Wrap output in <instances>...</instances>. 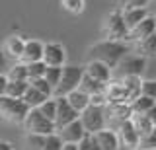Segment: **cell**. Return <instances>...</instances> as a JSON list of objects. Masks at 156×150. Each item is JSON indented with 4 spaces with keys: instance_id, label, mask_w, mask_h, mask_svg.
<instances>
[{
    "instance_id": "35",
    "label": "cell",
    "mask_w": 156,
    "mask_h": 150,
    "mask_svg": "<svg viewBox=\"0 0 156 150\" xmlns=\"http://www.w3.org/2000/svg\"><path fill=\"white\" fill-rule=\"evenodd\" d=\"M150 0H119L121 10H135V8H146Z\"/></svg>"
},
{
    "instance_id": "21",
    "label": "cell",
    "mask_w": 156,
    "mask_h": 150,
    "mask_svg": "<svg viewBox=\"0 0 156 150\" xmlns=\"http://www.w3.org/2000/svg\"><path fill=\"white\" fill-rule=\"evenodd\" d=\"M146 18H148V12H146V8H135V10H123V20L127 23V27H129V31L136 27L140 22H144Z\"/></svg>"
},
{
    "instance_id": "24",
    "label": "cell",
    "mask_w": 156,
    "mask_h": 150,
    "mask_svg": "<svg viewBox=\"0 0 156 150\" xmlns=\"http://www.w3.org/2000/svg\"><path fill=\"white\" fill-rule=\"evenodd\" d=\"M49 99V96H45V94H41L39 90H35L33 86H29V90L26 92V96H23V101L29 105L31 109H37V107H41L43 103Z\"/></svg>"
},
{
    "instance_id": "12",
    "label": "cell",
    "mask_w": 156,
    "mask_h": 150,
    "mask_svg": "<svg viewBox=\"0 0 156 150\" xmlns=\"http://www.w3.org/2000/svg\"><path fill=\"white\" fill-rule=\"evenodd\" d=\"M117 134H119V140H121V146L125 148H131V150H139V144H140V134L136 133L135 125L131 121H125L119 129H117Z\"/></svg>"
},
{
    "instance_id": "41",
    "label": "cell",
    "mask_w": 156,
    "mask_h": 150,
    "mask_svg": "<svg viewBox=\"0 0 156 150\" xmlns=\"http://www.w3.org/2000/svg\"><path fill=\"white\" fill-rule=\"evenodd\" d=\"M152 150H156V148H152Z\"/></svg>"
},
{
    "instance_id": "7",
    "label": "cell",
    "mask_w": 156,
    "mask_h": 150,
    "mask_svg": "<svg viewBox=\"0 0 156 150\" xmlns=\"http://www.w3.org/2000/svg\"><path fill=\"white\" fill-rule=\"evenodd\" d=\"M146 68V59L140 55H127L117 66V76L127 78V76H143Z\"/></svg>"
},
{
    "instance_id": "23",
    "label": "cell",
    "mask_w": 156,
    "mask_h": 150,
    "mask_svg": "<svg viewBox=\"0 0 156 150\" xmlns=\"http://www.w3.org/2000/svg\"><path fill=\"white\" fill-rule=\"evenodd\" d=\"M105 88H107V84H101V82H98L96 78H92V76L84 74L82 84H80V88H78V90L86 92L88 96H94V94H101V92H105Z\"/></svg>"
},
{
    "instance_id": "8",
    "label": "cell",
    "mask_w": 156,
    "mask_h": 150,
    "mask_svg": "<svg viewBox=\"0 0 156 150\" xmlns=\"http://www.w3.org/2000/svg\"><path fill=\"white\" fill-rule=\"evenodd\" d=\"M105 96H107V105H117V103H131V96H129V90H127L125 82L123 80H113L107 84L105 88Z\"/></svg>"
},
{
    "instance_id": "32",
    "label": "cell",
    "mask_w": 156,
    "mask_h": 150,
    "mask_svg": "<svg viewBox=\"0 0 156 150\" xmlns=\"http://www.w3.org/2000/svg\"><path fill=\"white\" fill-rule=\"evenodd\" d=\"M61 4H62V8L70 14H82L84 12V6H86L84 0H61Z\"/></svg>"
},
{
    "instance_id": "31",
    "label": "cell",
    "mask_w": 156,
    "mask_h": 150,
    "mask_svg": "<svg viewBox=\"0 0 156 150\" xmlns=\"http://www.w3.org/2000/svg\"><path fill=\"white\" fill-rule=\"evenodd\" d=\"M27 70H29V80H37V78H45V72H47V65L43 61L39 62H31L27 65Z\"/></svg>"
},
{
    "instance_id": "14",
    "label": "cell",
    "mask_w": 156,
    "mask_h": 150,
    "mask_svg": "<svg viewBox=\"0 0 156 150\" xmlns=\"http://www.w3.org/2000/svg\"><path fill=\"white\" fill-rule=\"evenodd\" d=\"M66 53L61 43H45V55H43V62L47 66H65Z\"/></svg>"
},
{
    "instance_id": "4",
    "label": "cell",
    "mask_w": 156,
    "mask_h": 150,
    "mask_svg": "<svg viewBox=\"0 0 156 150\" xmlns=\"http://www.w3.org/2000/svg\"><path fill=\"white\" fill-rule=\"evenodd\" d=\"M86 74L84 66H76V65H65L62 66V78L61 84L55 90V98H66L68 94H72L74 90L80 88L82 78Z\"/></svg>"
},
{
    "instance_id": "25",
    "label": "cell",
    "mask_w": 156,
    "mask_h": 150,
    "mask_svg": "<svg viewBox=\"0 0 156 150\" xmlns=\"http://www.w3.org/2000/svg\"><path fill=\"white\" fill-rule=\"evenodd\" d=\"M136 53L144 59L148 57H156V33H152L150 37L143 39L140 43H136Z\"/></svg>"
},
{
    "instance_id": "13",
    "label": "cell",
    "mask_w": 156,
    "mask_h": 150,
    "mask_svg": "<svg viewBox=\"0 0 156 150\" xmlns=\"http://www.w3.org/2000/svg\"><path fill=\"white\" fill-rule=\"evenodd\" d=\"M105 113H107V117H109V121H113V123H115V131H117L121 125L125 123V121H131V117H133V107H131V103L107 105Z\"/></svg>"
},
{
    "instance_id": "26",
    "label": "cell",
    "mask_w": 156,
    "mask_h": 150,
    "mask_svg": "<svg viewBox=\"0 0 156 150\" xmlns=\"http://www.w3.org/2000/svg\"><path fill=\"white\" fill-rule=\"evenodd\" d=\"M45 140H47L45 134L26 133V138H23V142H26V150H43V146H45Z\"/></svg>"
},
{
    "instance_id": "18",
    "label": "cell",
    "mask_w": 156,
    "mask_h": 150,
    "mask_svg": "<svg viewBox=\"0 0 156 150\" xmlns=\"http://www.w3.org/2000/svg\"><path fill=\"white\" fill-rule=\"evenodd\" d=\"M23 49H26V41H23L20 35H10L8 39L4 41V55H6L8 59L22 61Z\"/></svg>"
},
{
    "instance_id": "9",
    "label": "cell",
    "mask_w": 156,
    "mask_h": 150,
    "mask_svg": "<svg viewBox=\"0 0 156 150\" xmlns=\"http://www.w3.org/2000/svg\"><path fill=\"white\" fill-rule=\"evenodd\" d=\"M58 101V109H57V119H55V125H57V131L70 125L72 121L80 119V113L70 105V101L66 98H57Z\"/></svg>"
},
{
    "instance_id": "28",
    "label": "cell",
    "mask_w": 156,
    "mask_h": 150,
    "mask_svg": "<svg viewBox=\"0 0 156 150\" xmlns=\"http://www.w3.org/2000/svg\"><path fill=\"white\" fill-rule=\"evenodd\" d=\"M156 101L152 98H146V96H139L133 103H131V107H133V113H148L150 109L154 107Z\"/></svg>"
},
{
    "instance_id": "20",
    "label": "cell",
    "mask_w": 156,
    "mask_h": 150,
    "mask_svg": "<svg viewBox=\"0 0 156 150\" xmlns=\"http://www.w3.org/2000/svg\"><path fill=\"white\" fill-rule=\"evenodd\" d=\"M131 123L135 125V129H136V133L140 134V138L146 137V134L152 131L156 125L150 121V117L146 113H133V117H131Z\"/></svg>"
},
{
    "instance_id": "39",
    "label": "cell",
    "mask_w": 156,
    "mask_h": 150,
    "mask_svg": "<svg viewBox=\"0 0 156 150\" xmlns=\"http://www.w3.org/2000/svg\"><path fill=\"white\" fill-rule=\"evenodd\" d=\"M146 115H148V117H150V121H152V123L156 125V103H154V107L150 109V111H148V113H146Z\"/></svg>"
},
{
    "instance_id": "6",
    "label": "cell",
    "mask_w": 156,
    "mask_h": 150,
    "mask_svg": "<svg viewBox=\"0 0 156 150\" xmlns=\"http://www.w3.org/2000/svg\"><path fill=\"white\" fill-rule=\"evenodd\" d=\"M80 121L84 125L88 134H96L100 131L105 129V121H107V113L105 107H96V105H90L86 111L80 113Z\"/></svg>"
},
{
    "instance_id": "3",
    "label": "cell",
    "mask_w": 156,
    "mask_h": 150,
    "mask_svg": "<svg viewBox=\"0 0 156 150\" xmlns=\"http://www.w3.org/2000/svg\"><path fill=\"white\" fill-rule=\"evenodd\" d=\"M31 107L26 103L23 99L18 98H10V96H0V113L8 123H16V125H23L29 115Z\"/></svg>"
},
{
    "instance_id": "11",
    "label": "cell",
    "mask_w": 156,
    "mask_h": 150,
    "mask_svg": "<svg viewBox=\"0 0 156 150\" xmlns=\"http://www.w3.org/2000/svg\"><path fill=\"white\" fill-rule=\"evenodd\" d=\"M57 133L61 134V138L65 140V142H74V144H80L82 140L88 137V133H86V129H84V125H82L80 119H76V121H72L70 125L58 129Z\"/></svg>"
},
{
    "instance_id": "10",
    "label": "cell",
    "mask_w": 156,
    "mask_h": 150,
    "mask_svg": "<svg viewBox=\"0 0 156 150\" xmlns=\"http://www.w3.org/2000/svg\"><path fill=\"white\" fill-rule=\"evenodd\" d=\"M152 33H156V18L154 16H148L144 22H140L136 27L129 31L127 35V43H140L143 39L150 37Z\"/></svg>"
},
{
    "instance_id": "29",
    "label": "cell",
    "mask_w": 156,
    "mask_h": 150,
    "mask_svg": "<svg viewBox=\"0 0 156 150\" xmlns=\"http://www.w3.org/2000/svg\"><path fill=\"white\" fill-rule=\"evenodd\" d=\"M39 111H41L43 115H45L47 119H51V121H55L57 119V109H58V101L57 98H49L45 103L41 105V107H37Z\"/></svg>"
},
{
    "instance_id": "17",
    "label": "cell",
    "mask_w": 156,
    "mask_h": 150,
    "mask_svg": "<svg viewBox=\"0 0 156 150\" xmlns=\"http://www.w3.org/2000/svg\"><path fill=\"white\" fill-rule=\"evenodd\" d=\"M92 137L101 146V150H119L121 148V140H119V134H117L115 129H104L100 133L92 134Z\"/></svg>"
},
{
    "instance_id": "34",
    "label": "cell",
    "mask_w": 156,
    "mask_h": 150,
    "mask_svg": "<svg viewBox=\"0 0 156 150\" xmlns=\"http://www.w3.org/2000/svg\"><path fill=\"white\" fill-rule=\"evenodd\" d=\"M152 148H156V127L146 137L140 138V144H139V150H152Z\"/></svg>"
},
{
    "instance_id": "22",
    "label": "cell",
    "mask_w": 156,
    "mask_h": 150,
    "mask_svg": "<svg viewBox=\"0 0 156 150\" xmlns=\"http://www.w3.org/2000/svg\"><path fill=\"white\" fill-rule=\"evenodd\" d=\"M27 90H29V82H22V80H10L2 96H10V98L23 99V96H26V92H27Z\"/></svg>"
},
{
    "instance_id": "37",
    "label": "cell",
    "mask_w": 156,
    "mask_h": 150,
    "mask_svg": "<svg viewBox=\"0 0 156 150\" xmlns=\"http://www.w3.org/2000/svg\"><path fill=\"white\" fill-rule=\"evenodd\" d=\"M80 150H101V146L94 140V137H92V134H88V137L80 142Z\"/></svg>"
},
{
    "instance_id": "15",
    "label": "cell",
    "mask_w": 156,
    "mask_h": 150,
    "mask_svg": "<svg viewBox=\"0 0 156 150\" xmlns=\"http://www.w3.org/2000/svg\"><path fill=\"white\" fill-rule=\"evenodd\" d=\"M84 68H86V74H88V76L96 78L98 82H101V84H109V82H111V70H113V68H109L105 62L88 61Z\"/></svg>"
},
{
    "instance_id": "2",
    "label": "cell",
    "mask_w": 156,
    "mask_h": 150,
    "mask_svg": "<svg viewBox=\"0 0 156 150\" xmlns=\"http://www.w3.org/2000/svg\"><path fill=\"white\" fill-rule=\"evenodd\" d=\"M129 35V27L123 20V10H113L105 16L104 23H101V37L107 41H125Z\"/></svg>"
},
{
    "instance_id": "40",
    "label": "cell",
    "mask_w": 156,
    "mask_h": 150,
    "mask_svg": "<svg viewBox=\"0 0 156 150\" xmlns=\"http://www.w3.org/2000/svg\"><path fill=\"white\" fill-rule=\"evenodd\" d=\"M0 150H14V146L8 142V140H2V142H0Z\"/></svg>"
},
{
    "instance_id": "1",
    "label": "cell",
    "mask_w": 156,
    "mask_h": 150,
    "mask_svg": "<svg viewBox=\"0 0 156 150\" xmlns=\"http://www.w3.org/2000/svg\"><path fill=\"white\" fill-rule=\"evenodd\" d=\"M129 53H131L129 43L101 39V41H98V43H94V45L88 47L86 59L88 61H100V62H105L109 68H117L119 62L123 61Z\"/></svg>"
},
{
    "instance_id": "16",
    "label": "cell",
    "mask_w": 156,
    "mask_h": 150,
    "mask_svg": "<svg viewBox=\"0 0 156 150\" xmlns=\"http://www.w3.org/2000/svg\"><path fill=\"white\" fill-rule=\"evenodd\" d=\"M43 55H45V45L37 39H29L26 41V49H23V55L20 62H23V65L39 62V61H43Z\"/></svg>"
},
{
    "instance_id": "33",
    "label": "cell",
    "mask_w": 156,
    "mask_h": 150,
    "mask_svg": "<svg viewBox=\"0 0 156 150\" xmlns=\"http://www.w3.org/2000/svg\"><path fill=\"white\" fill-rule=\"evenodd\" d=\"M62 146H65V140L61 138L58 133H55V134H49V137H47L43 150H62Z\"/></svg>"
},
{
    "instance_id": "5",
    "label": "cell",
    "mask_w": 156,
    "mask_h": 150,
    "mask_svg": "<svg viewBox=\"0 0 156 150\" xmlns=\"http://www.w3.org/2000/svg\"><path fill=\"white\" fill-rule=\"evenodd\" d=\"M23 129H26V133L45 134V137H49V134H55V133H57V125H55V121L47 119L39 109H31V111H29L26 123H23Z\"/></svg>"
},
{
    "instance_id": "19",
    "label": "cell",
    "mask_w": 156,
    "mask_h": 150,
    "mask_svg": "<svg viewBox=\"0 0 156 150\" xmlns=\"http://www.w3.org/2000/svg\"><path fill=\"white\" fill-rule=\"evenodd\" d=\"M66 99L70 101V105L78 111V113L86 111V109L92 105V98L86 94V92H82V90H74L72 94H68V96H66Z\"/></svg>"
},
{
    "instance_id": "30",
    "label": "cell",
    "mask_w": 156,
    "mask_h": 150,
    "mask_svg": "<svg viewBox=\"0 0 156 150\" xmlns=\"http://www.w3.org/2000/svg\"><path fill=\"white\" fill-rule=\"evenodd\" d=\"M61 78H62V66H47L45 80L53 86V90H57V86L61 84Z\"/></svg>"
},
{
    "instance_id": "38",
    "label": "cell",
    "mask_w": 156,
    "mask_h": 150,
    "mask_svg": "<svg viewBox=\"0 0 156 150\" xmlns=\"http://www.w3.org/2000/svg\"><path fill=\"white\" fill-rule=\"evenodd\" d=\"M62 150H80V144H74V142H65Z\"/></svg>"
},
{
    "instance_id": "27",
    "label": "cell",
    "mask_w": 156,
    "mask_h": 150,
    "mask_svg": "<svg viewBox=\"0 0 156 150\" xmlns=\"http://www.w3.org/2000/svg\"><path fill=\"white\" fill-rule=\"evenodd\" d=\"M8 78L10 80H22V82H29V70L27 65L23 62H16L12 68L8 70Z\"/></svg>"
},
{
    "instance_id": "36",
    "label": "cell",
    "mask_w": 156,
    "mask_h": 150,
    "mask_svg": "<svg viewBox=\"0 0 156 150\" xmlns=\"http://www.w3.org/2000/svg\"><path fill=\"white\" fill-rule=\"evenodd\" d=\"M143 96L156 101V80H143Z\"/></svg>"
}]
</instances>
